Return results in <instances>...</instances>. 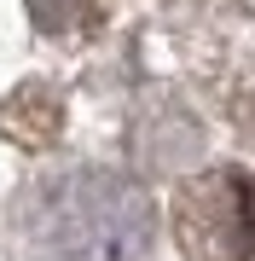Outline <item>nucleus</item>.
I'll use <instances>...</instances> for the list:
<instances>
[{"label": "nucleus", "mask_w": 255, "mask_h": 261, "mask_svg": "<svg viewBox=\"0 0 255 261\" xmlns=\"http://www.w3.org/2000/svg\"><path fill=\"white\" fill-rule=\"evenodd\" d=\"M18 232L35 261H145L157 215L133 180L110 168H70L29 192Z\"/></svg>", "instance_id": "obj_1"}, {"label": "nucleus", "mask_w": 255, "mask_h": 261, "mask_svg": "<svg viewBox=\"0 0 255 261\" xmlns=\"http://www.w3.org/2000/svg\"><path fill=\"white\" fill-rule=\"evenodd\" d=\"M186 261H255V186L238 168H209L174 197Z\"/></svg>", "instance_id": "obj_2"}, {"label": "nucleus", "mask_w": 255, "mask_h": 261, "mask_svg": "<svg viewBox=\"0 0 255 261\" xmlns=\"http://www.w3.org/2000/svg\"><path fill=\"white\" fill-rule=\"evenodd\" d=\"M249 134H255V111H249Z\"/></svg>", "instance_id": "obj_3"}]
</instances>
